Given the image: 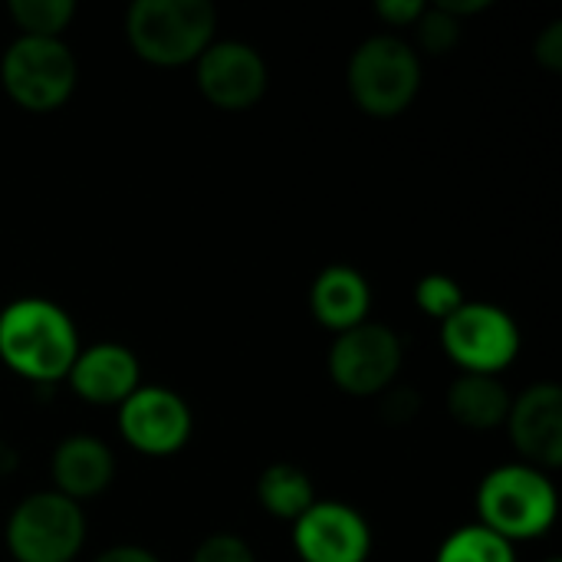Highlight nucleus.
<instances>
[{
  "label": "nucleus",
  "instance_id": "obj_23",
  "mask_svg": "<svg viewBox=\"0 0 562 562\" xmlns=\"http://www.w3.org/2000/svg\"><path fill=\"white\" fill-rule=\"evenodd\" d=\"M422 408V398L412 385H389L379 395V412L389 425H408Z\"/></svg>",
  "mask_w": 562,
  "mask_h": 562
},
{
  "label": "nucleus",
  "instance_id": "obj_16",
  "mask_svg": "<svg viewBox=\"0 0 562 562\" xmlns=\"http://www.w3.org/2000/svg\"><path fill=\"white\" fill-rule=\"evenodd\" d=\"M510 402L514 395L497 375H477V372H461L445 395L448 415L471 431H494L507 425Z\"/></svg>",
  "mask_w": 562,
  "mask_h": 562
},
{
  "label": "nucleus",
  "instance_id": "obj_18",
  "mask_svg": "<svg viewBox=\"0 0 562 562\" xmlns=\"http://www.w3.org/2000/svg\"><path fill=\"white\" fill-rule=\"evenodd\" d=\"M435 562H517V553H514V543H507L494 530L471 524V527L454 530L441 543Z\"/></svg>",
  "mask_w": 562,
  "mask_h": 562
},
{
  "label": "nucleus",
  "instance_id": "obj_22",
  "mask_svg": "<svg viewBox=\"0 0 562 562\" xmlns=\"http://www.w3.org/2000/svg\"><path fill=\"white\" fill-rule=\"evenodd\" d=\"M191 562H257V553L237 533H211L198 543Z\"/></svg>",
  "mask_w": 562,
  "mask_h": 562
},
{
  "label": "nucleus",
  "instance_id": "obj_7",
  "mask_svg": "<svg viewBox=\"0 0 562 562\" xmlns=\"http://www.w3.org/2000/svg\"><path fill=\"white\" fill-rule=\"evenodd\" d=\"M441 346L464 372L497 375L520 352V326L504 306L464 300V306L441 323Z\"/></svg>",
  "mask_w": 562,
  "mask_h": 562
},
{
  "label": "nucleus",
  "instance_id": "obj_14",
  "mask_svg": "<svg viewBox=\"0 0 562 562\" xmlns=\"http://www.w3.org/2000/svg\"><path fill=\"white\" fill-rule=\"evenodd\" d=\"M53 491L82 504L99 497L115 481V454L95 435H69L56 445L49 458Z\"/></svg>",
  "mask_w": 562,
  "mask_h": 562
},
{
  "label": "nucleus",
  "instance_id": "obj_20",
  "mask_svg": "<svg viewBox=\"0 0 562 562\" xmlns=\"http://www.w3.org/2000/svg\"><path fill=\"white\" fill-rule=\"evenodd\" d=\"M415 303L428 319L445 323L458 306H464V290L448 273H425L415 286Z\"/></svg>",
  "mask_w": 562,
  "mask_h": 562
},
{
  "label": "nucleus",
  "instance_id": "obj_17",
  "mask_svg": "<svg viewBox=\"0 0 562 562\" xmlns=\"http://www.w3.org/2000/svg\"><path fill=\"white\" fill-rule=\"evenodd\" d=\"M257 501L260 507L286 524H296L313 504H316V487L310 481V474L300 464L290 461H277L270 464L260 481H257Z\"/></svg>",
  "mask_w": 562,
  "mask_h": 562
},
{
  "label": "nucleus",
  "instance_id": "obj_10",
  "mask_svg": "<svg viewBox=\"0 0 562 562\" xmlns=\"http://www.w3.org/2000/svg\"><path fill=\"white\" fill-rule=\"evenodd\" d=\"M194 76L201 95L224 112L254 109L270 82L263 56L244 40H214L194 59Z\"/></svg>",
  "mask_w": 562,
  "mask_h": 562
},
{
  "label": "nucleus",
  "instance_id": "obj_5",
  "mask_svg": "<svg viewBox=\"0 0 562 562\" xmlns=\"http://www.w3.org/2000/svg\"><path fill=\"white\" fill-rule=\"evenodd\" d=\"M79 79L72 49L49 36H16L0 56V86L26 112H56Z\"/></svg>",
  "mask_w": 562,
  "mask_h": 562
},
{
  "label": "nucleus",
  "instance_id": "obj_24",
  "mask_svg": "<svg viewBox=\"0 0 562 562\" xmlns=\"http://www.w3.org/2000/svg\"><path fill=\"white\" fill-rule=\"evenodd\" d=\"M533 56H537V63L543 66V69H550V72H560L562 69V23L560 20H553V23H547L543 26V33L537 36V43H533Z\"/></svg>",
  "mask_w": 562,
  "mask_h": 562
},
{
  "label": "nucleus",
  "instance_id": "obj_11",
  "mask_svg": "<svg viewBox=\"0 0 562 562\" xmlns=\"http://www.w3.org/2000/svg\"><path fill=\"white\" fill-rule=\"evenodd\" d=\"M293 550L303 562H366L372 527L342 501H316L293 524Z\"/></svg>",
  "mask_w": 562,
  "mask_h": 562
},
{
  "label": "nucleus",
  "instance_id": "obj_1",
  "mask_svg": "<svg viewBox=\"0 0 562 562\" xmlns=\"http://www.w3.org/2000/svg\"><path fill=\"white\" fill-rule=\"evenodd\" d=\"M79 356L69 313L43 296H20L0 310V362L26 382H63Z\"/></svg>",
  "mask_w": 562,
  "mask_h": 562
},
{
  "label": "nucleus",
  "instance_id": "obj_9",
  "mask_svg": "<svg viewBox=\"0 0 562 562\" xmlns=\"http://www.w3.org/2000/svg\"><path fill=\"white\" fill-rule=\"evenodd\" d=\"M122 438L148 458L178 454L194 431V415L188 402L165 385H138L119 405Z\"/></svg>",
  "mask_w": 562,
  "mask_h": 562
},
{
  "label": "nucleus",
  "instance_id": "obj_27",
  "mask_svg": "<svg viewBox=\"0 0 562 562\" xmlns=\"http://www.w3.org/2000/svg\"><path fill=\"white\" fill-rule=\"evenodd\" d=\"M438 7H445L448 13H454V16L461 20V16H468V13L487 10V0H438Z\"/></svg>",
  "mask_w": 562,
  "mask_h": 562
},
{
  "label": "nucleus",
  "instance_id": "obj_6",
  "mask_svg": "<svg viewBox=\"0 0 562 562\" xmlns=\"http://www.w3.org/2000/svg\"><path fill=\"white\" fill-rule=\"evenodd\" d=\"M82 543V504L56 491L26 494L7 517V550L16 562H72Z\"/></svg>",
  "mask_w": 562,
  "mask_h": 562
},
{
  "label": "nucleus",
  "instance_id": "obj_26",
  "mask_svg": "<svg viewBox=\"0 0 562 562\" xmlns=\"http://www.w3.org/2000/svg\"><path fill=\"white\" fill-rule=\"evenodd\" d=\"M92 562H161L151 550L145 547H135V543H122V547H109L102 550Z\"/></svg>",
  "mask_w": 562,
  "mask_h": 562
},
{
  "label": "nucleus",
  "instance_id": "obj_3",
  "mask_svg": "<svg viewBox=\"0 0 562 562\" xmlns=\"http://www.w3.org/2000/svg\"><path fill=\"white\" fill-rule=\"evenodd\" d=\"M560 497L547 471L530 464H501L477 487L481 527L494 530L507 543L537 540L557 524Z\"/></svg>",
  "mask_w": 562,
  "mask_h": 562
},
{
  "label": "nucleus",
  "instance_id": "obj_4",
  "mask_svg": "<svg viewBox=\"0 0 562 562\" xmlns=\"http://www.w3.org/2000/svg\"><path fill=\"white\" fill-rule=\"evenodd\" d=\"M346 82L362 112L392 119L415 102L422 89V59L408 40L395 33H375L352 49Z\"/></svg>",
  "mask_w": 562,
  "mask_h": 562
},
{
  "label": "nucleus",
  "instance_id": "obj_12",
  "mask_svg": "<svg viewBox=\"0 0 562 562\" xmlns=\"http://www.w3.org/2000/svg\"><path fill=\"white\" fill-rule=\"evenodd\" d=\"M507 431L524 464L557 471L562 464V389L557 382H537L514 395Z\"/></svg>",
  "mask_w": 562,
  "mask_h": 562
},
{
  "label": "nucleus",
  "instance_id": "obj_21",
  "mask_svg": "<svg viewBox=\"0 0 562 562\" xmlns=\"http://www.w3.org/2000/svg\"><path fill=\"white\" fill-rule=\"evenodd\" d=\"M418 30V40L428 53L441 56V53H451L458 43H461V20L454 13H448L445 7H425V13L418 16L415 23Z\"/></svg>",
  "mask_w": 562,
  "mask_h": 562
},
{
  "label": "nucleus",
  "instance_id": "obj_2",
  "mask_svg": "<svg viewBox=\"0 0 562 562\" xmlns=\"http://www.w3.org/2000/svg\"><path fill=\"white\" fill-rule=\"evenodd\" d=\"M217 10L207 0H135L125 13V36L151 66H188L217 36Z\"/></svg>",
  "mask_w": 562,
  "mask_h": 562
},
{
  "label": "nucleus",
  "instance_id": "obj_19",
  "mask_svg": "<svg viewBox=\"0 0 562 562\" xmlns=\"http://www.w3.org/2000/svg\"><path fill=\"white\" fill-rule=\"evenodd\" d=\"M7 10L23 36H49V40H63V30L76 16L72 0H10Z\"/></svg>",
  "mask_w": 562,
  "mask_h": 562
},
{
  "label": "nucleus",
  "instance_id": "obj_25",
  "mask_svg": "<svg viewBox=\"0 0 562 562\" xmlns=\"http://www.w3.org/2000/svg\"><path fill=\"white\" fill-rule=\"evenodd\" d=\"M425 7L428 3H422V0H379L375 13L392 26H415L418 16L425 13Z\"/></svg>",
  "mask_w": 562,
  "mask_h": 562
},
{
  "label": "nucleus",
  "instance_id": "obj_8",
  "mask_svg": "<svg viewBox=\"0 0 562 562\" xmlns=\"http://www.w3.org/2000/svg\"><path fill=\"white\" fill-rule=\"evenodd\" d=\"M405 362V346L398 333L385 323H359L336 336L326 356V369L333 382L356 398L382 395L389 385H395Z\"/></svg>",
  "mask_w": 562,
  "mask_h": 562
},
{
  "label": "nucleus",
  "instance_id": "obj_28",
  "mask_svg": "<svg viewBox=\"0 0 562 562\" xmlns=\"http://www.w3.org/2000/svg\"><path fill=\"white\" fill-rule=\"evenodd\" d=\"M10 471H16V451H13V445L0 441V477Z\"/></svg>",
  "mask_w": 562,
  "mask_h": 562
},
{
  "label": "nucleus",
  "instance_id": "obj_15",
  "mask_svg": "<svg viewBox=\"0 0 562 562\" xmlns=\"http://www.w3.org/2000/svg\"><path fill=\"white\" fill-rule=\"evenodd\" d=\"M310 310L319 326L333 329L336 336L366 323L372 310V286L362 270L349 263H329L316 273L310 286Z\"/></svg>",
  "mask_w": 562,
  "mask_h": 562
},
{
  "label": "nucleus",
  "instance_id": "obj_13",
  "mask_svg": "<svg viewBox=\"0 0 562 562\" xmlns=\"http://www.w3.org/2000/svg\"><path fill=\"white\" fill-rule=\"evenodd\" d=\"M66 382L89 405H122L142 385V366L128 346L95 342L79 349Z\"/></svg>",
  "mask_w": 562,
  "mask_h": 562
},
{
  "label": "nucleus",
  "instance_id": "obj_29",
  "mask_svg": "<svg viewBox=\"0 0 562 562\" xmlns=\"http://www.w3.org/2000/svg\"><path fill=\"white\" fill-rule=\"evenodd\" d=\"M543 562H562V560H557V557H550V560H543Z\"/></svg>",
  "mask_w": 562,
  "mask_h": 562
}]
</instances>
